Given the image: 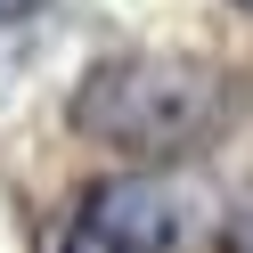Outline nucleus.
I'll use <instances>...</instances> for the list:
<instances>
[{
	"label": "nucleus",
	"instance_id": "obj_1",
	"mask_svg": "<svg viewBox=\"0 0 253 253\" xmlns=\"http://www.w3.org/2000/svg\"><path fill=\"white\" fill-rule=\"evenodd\" d=\"M229 123V74L204 57H106L74 90V131L131 164H171Z\"/></svg>",
	"mask_w": 253,
	"mask_h": 253
},
{
	"label": "nucleus",
	"instance_id": "obj_2",
	"mask_svg": "<svg viewBox=\"0 0 253 253\" xmlns=\"http://www.w3.org/2000/svg\"><path fill=\"white\" fill-rule=\"evenodd\" d=\"M188 229V196L164 180V171H123V180H98L82 196V212L66 220L57 253H171Z\"/></svg>",
	"mask_w": 253,
	"mask_h": 253
},
{
	"label": "nucleus",
	"instance_id": "obj_3",
	"mask_svg": "<svg viewBox=\"0 0 253 253\" xmlns=\"http://www.w3.org/2000/svg\"><path fill=\"white\" fill-rule=\"evenodd\" d=\"M220 253H253V212L229 220V237H220Z\"/></svg>",
	"mask_w": 253,
	"mask_h": 253
},
{
	"label": "nucleus",
	"instance_id": "obj_4",
	"mask_svg": "<svg viewBox=\"0 0 253 253\" xmlns=\"http://www.w3.org/2000/svg\"><path fill=\"white\" fill-rule=\"evenodd\" d=\"M25 8H33V0H0V17H25Z\"/></svg>",
	"mask_w": 253,
	"mask_h": 253
},
{
	"label": "nucleus",
	"instance_id": "obj_5",
	"mask_svg": "<svg viewBox=\"0 0 253 253\" xmlns=\"http://www.w3.org/2000/svg\"><path fill=\"white\" fill-rule=\"evenodd\" d=\"M237 8H253V0H237Z\"/></svg>",
	"mask_w": 253,
	"mask_h": 253
}]
</instances>
